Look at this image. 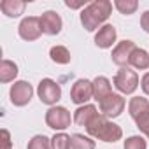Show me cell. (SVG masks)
Here are the masks:
<instances>
[{"label": "cell", "instance_id": "4fadbf2b", "mask_svg": "<svg viewBox=\"0 0 149 149\" xmlns=\"http://www.w3.org/2000/svg\"><path fill=\"white\" fill-rule=\"evenodd\" d=\"M116 28L112 25H104L102 28H98L97 35H95V44L102 49L112 47V44L116 42Z\"/></svg>", "mask_w": 149, "mask_h": 149}, {"label": "cell", "instance_id": "83f0119b", "mask_svg": "<svg viewBox=\"0 0 149 149\" xmlns=\"http://www.w3.org/2000/svg\"><path fill=\"white\" fill-rule=\"evenodd\" d=\"M140 86H142V91H144L146 95H149V72L144 74V77H142V81H140Z\"/></svg>", "mask_w": 149, "mask_h": 149}, {"label": "cell", "instance_id": "f1b7e54d", "mask_svg": "<svg viewBox=\"0 0 149 149\" xmlns=\"http://www.w3.org/2000/svg\"><path fill=\"white\" fill-rule=\"evenodd\" d=\"M65 6H67V7H70V9H77V7L84 6V2H70V0H67Z\"/></svg>", "mask_w": 149, "mask_h": 149}, {"label": "cell", "instance_id": "9a60e30c", "mask_svg": "<svg viewBox=\"0 0 149 149\" xmlns=\"http://www.w3.org/2000/svg\"><path fill=\"white\" fill-rule=\"evenodd\" d=\"M112 93V88H111V81L104 76H98L93 79V98L100 104L105 97H109Z\"/></svg>", "mask_w": 149, "mask_h": 149}, {"label": "cell", "instance_id": "7402d4cb", "mask_svg": "<svg viewBox=\"0 0 149 149\" xmlns=\"http://www.w3.org/2000/svg\"><path fill=\"white\" fill-rule=\"evenodd\" d=\"M51 149H72V139L67 133H56L51 139Z\"/></svg>", "mask_w": 149, "mask_h": 149}, {"label": "cell", "instance_id": "ffe728a7", "mask_svg": "<svg viewBox=\"0 0 149 149\" xmlns=\"http://www.w3.org/2000/svg\"><path fill=\"white\" fill-rule=\"evenodd\" d=\"M70 139H72V149H95V140H91L90 137L74 133Z\"/></svg>", "mask_w": 149, "mask_h": 149}, {"label": "cell", "instance_id": "5b68a950", "mask_svg": "<svg viewBox=\"0 0 149 149\" xmlns=\"http://www.w3.org/2000/svg\"><path fill=\"white\" fill-rule=\"evenodd\" d=\"M70 123H72V118L65 107L56 105L46 112V125L53 130H65L70 126Z\"/></svg>", "mask_w": 149, "mask_h": 149}, {"label": "cell", "instance_id": "8fae6325", "mask_svg": "<svg viewBox=\"0 0 149 149\" xmlns=\"http://www.w3.org/2000/svg\"><path fill=\"white\" fill-rule=\"evenodd\" d=\"M40 25H42V32L47 35H58L61 32V18L58 13L54 11H46L40 16Z\"/></svg>", "mask_w": 149, "mask_h": 149}, {"label": "cell", "instance_id": "ac0fdd59", "mask_svg": "<svg viewBox=\"0 0 149 149\" xmlns=\"http://www.w3.org/2000/svg\"><path fill=\"white\" fill-rule=\"evenodd\" d=\"M18 76V65L11 60H2L0 65V81L2 83H11Z\"/></svg>", "mask_w": 149, "mask_h": 149}, {"label": "cell", "instance_id": "2e32d148", "mask_svg": "<svg viewBox=\"0 0 149 149\" xmlns=\"http://www.w3.org/2000/svg\"><path fill=\"white\" fill-rule=\"evenodd\" d=\"M25 7H26V2H23V0H4L0 4V11L9 18L21 16L25 13Z\"/></svg>", "mask_w": 149, "mask_h": 149}, {"label": "cell", "instance_id": "cb8c5ba5", "mask_svg": "<svg viewBox=\"0 0 149 149\" xmlns=\"http://www.w3.org/2000/svg\"><path fill=\"white\" fill-rule=\"evenodd\" d=\"M146 147H147V144H146L144 137H140V135H133L125 140V149H146Z\"/></svg>", "mask_w": 149, "mask_h": 149}, {"label": "cell", "instance_id": "44dd1931", "mask_svg": "<svg viewBox=\"0 0 149 149\" xmlns=\"http://www.w3.org/2000/svg\"><path fill=\"white\" fill-rule=\"evenodd\" d=\"M114 6H116V9H118L121 14L128 16V14H133V13L137 11L139 2H137V0H116Z\"/></svg>", "mask_w": 149, "mask_h": 149}, {"label": "cell", "instance_id": "603a6c76", "mask_svg": "<svg viewBox=\"0 0 149 149\" xmlns=\"http://www.w3.org/2000/svg\"><path fill=\"white\" fill-rule=\"evenodd\" d=\"M26 149H51V139H47L46 135H35L28 142Z\"/></svg>", "mask_w": 149, "mask_h": 149}, {"label": "cell", "instance_id": "d6986e66", "mask_svg": "<svg viewBox=\"0 0 149 149\" xmlns=\"http://www.w3.org/2000/svg\"><path fill=\"white\" fill-rule=\"evenodd\" d=\"M49 56L54 63H60V65H67L70 63V51L65 47V46H53L51 51H49Z\"/></svg>", "mask_w": 149, "mask_h": 149}, {"label": "cell", "instance_id": "e0dca14e", "mask_svg": "<svg viewBox=\"0 0 149 149\" xmlns=\"http://www.w3.org/2000/svg\"><path fill=\"white\" fill-rule=\"evenodd\" d=\"M130 65L133 68H139V70L149 68V53L140 49V47H135L132 56H130Z\"/></svg>", "mask_w": 149, "mask_h": 149}, {"label": "cell", "instance_id": "7c38bea8", "mask_svg": "<svg viewBox=\"0 0 149 149\" xmlns=\"http://www.w3.org/2000/svg\"><path fill=\"white\" fill-rule=\"evenodd\" d=\"M128 112H130V116H132V119L135 123L139 119L149 116V102H147V98H144V97H133L130 100V104H128Z\"/></svg>", "mask_w": 149, "mask_h": 149}, {"label": "cell", "instance_id": "484cf974", "mask_svg": "<svg viewBox=\"0 0 149 149\" xmlns=\"http://www.w3.org/2000/svg\"><path fill=\"white\" fill-rule=\"evenodd\" d=\"M140 26H142L144 32L149 33V11H146V13L140 16Z\"/></svg>", "mask_w": 149, "mask_h": 149}, {"label": "cell", "instance_id": "5bb4252c", "mask_svg": "<svg viewBox=\"0 0 149 149\" xmlns=\"http://www.w3.org/2000/svg\"><path fill=\"white\" fill-rule=\"evenodd\" d=\"M98 114V109L91 104H86V105H81L77 107V111L74 112V123L77 126H88V123Z\"/></svg>", "mask_w": 149, "mask_h": 149}, {"label": "cell", "instance_id": "6da1fadb", "mask_svg": "<svg viewBox=\"0 0 149 149\" xmlns=\"http://www.w3.org/2000/svg\"><path fill=\"white\" fill-rule=\"evenodd\" d=\"M112 13V4L109 0H95L81 11V23L88 32L102 28Z\"/></svg>", "mask_w": 149, "mask_h": 149}, {"label": "cell", "instance_id": "4316f807", "mask_svg": "<svg viewBox=\"0 0 149 149\" xmlns=\"http://www.w3.org/2000/svg\"><path fill=\"white\" fill-rule=\"evenodd\" d=\"M2 142H4L2 149H11V135H9V132L6 128L2 130Z\"/></svg>", "mask_w": 149, "mask_h": 149}, {"label": "cell", "instance_id": "277c9868", "mask_svg": "<svg viewBox=\"0 0 149 149\" xmlns=\"http://www.w3.org/2000/svg\"><path fill=\"white\" fill-rule=\"evenodd\" d=\"M37 95L40 98L42 104L47 105H54L60 98H61V88L58 83H54L53 79H42L37 86Z\"/></svg>", "mask_w": 149, "mask_h": 149}, {"label": "cell", "instance_id": "ba28073f", "mask_svg": "<svg viewBox=\"0 0 149 149\" xmlns=\"http://www.w3.org/2000/svg\"><path fill=\"white\" fill-rule=\"evenodd\" d=\"M98 105H100V114H104L105 118H118L125 111V98L118 93H111Z\"/></svg>", "mask_w": 149, "mask_h": 149}, {"label": "cell", "instance_id": "7a4b0ae2", "mask_svg": "<svg viewBox=\"0 0 149 149\" xmlns=\"http://www.w3.org/2000/svg\"><path fill=\"white\" fill-rule=\"evenodd\" d=\"M86 132L98 139V140H104V142H116L123 137V130L121 126H118L116 123H111L104 114H97L86 126Z\"/></svg>", "mask_w": 149, "mask_h": 149}, {"label": "cell", "instance_id": "d4e9b609", "mask_svg": "<svg viewBox=\"0 0 149 149\" xmlns=\"http://www.w3.org/2000/svg\"><path fill=\"white\" fill-rule=\"evenodd\" d=\"M137 128L149 139V116H146V118H142V119H139L137 121Z\"/></svg>", "mask_w": 149, "mask_h": 149}, {"label": "cell", "instance_id": "9c48e42d", "mask_svg": "<svg viewBox=\"0 0 149 149\" xmlns=\"http://www.w3.org/2000/svg\"><path fill=\"white\" fill-rule=\"evenodd\" d=\"M11 102L16 105V107H23L26 105L30 100H32V95H33V88L32 84H28L26 81H18L11 86Z\"/></svg>", "mask_w": 149, "mask_h": 149}, {"label": "cell", "instance_id": "8992f818", "mask_svg": "<svg viewBox=\"0 0 149 149\" xmlns=\"http://www.w3.org/2000/svg\"><path fill=\"white\" fill-rule=\"evenodd\" d=\"M19 37L23 40H37L44 32H42V25H40V18L37 16H26L21 19L19 26H18Z\"/></svg>", "mask_w": 149, "mask_h": 149}, {"label": "cell", "instance_id": "52a82bcc", "mask_svg": "<svg viewBox=\"0 0 149 149\" xmlns=\"http://www.w3.org/2000/svg\"><path fill=\"white\" fill-rule=\"evenodd\" d=\"M90 98H93V83L88 79H77L70 90V100L77 105H86Z\"/></svg>", "mask_w": 149, "mask_h": 149}, {"label": "cell", "instance_id": "30bf717a", "mask_svg": "<svg viewBox=\"0 0 149 149\" xmlns=\"http://www.w3.org/2000/svg\"><path fill=\"white\" fill-rule=\"evenodd\" d=\"M135 47H137L135 42H132V40H121V42L112 49V54H111L112 61H114L118 67H121V68L128 67V65H130V56H132V53H133Z\"/></svg>", "mask_w": 149, "mask_h": 149}, {"label": "cell", "instance_id": "3957f363", "mask_svg": "<svg viewBox=\"0 0 149 149\" xmlns=\"http://www.w3.org/2000/svg\"><path fill=\"white\" fill-rule=\"evenodd\" d=\"M114 86L118 88V91H121L125 95H132L139 86V76L135 74V70L125 67V68L118 70V74L114 76Z\"/></svg>", "mask_w": 149, "mask_h": 149}]
</instances>
